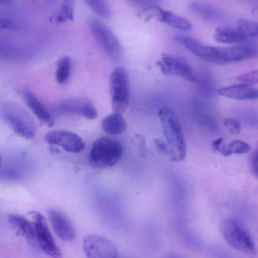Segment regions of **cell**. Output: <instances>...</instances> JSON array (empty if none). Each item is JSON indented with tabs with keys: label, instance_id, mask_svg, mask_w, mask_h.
Wrapping results in <instances>:
<instances>
[{
	"label": "cell",
	"instance_id": "cell-34",
	"mask_svg": "<svg viewBox=\"0 0 258 258\" xmlns=\"http://www.w3.org/2000/svg\"><path fill=\"white\" fill-rule=\"evenodd\" d=\"M223 141V139L222 138H219L213 141L212 143V148L213 151L219 152L222 146Z\"/></svg>",
	"mask_w": 258,
	"mask_h": 258
},
{
	"label": "cell",
	"instance_id": "cell-5",
	"mask_svg": "<svg viewBox=\"0 0 258 258\" xmlns=\"http://www.w3.org/2000/svg\"><path fill=\"white\" fill-rule=\"evenodd\" d=\"M109 91L114 113L121 114L128 106L130 94L128 75L123 67H116L111 73Z\"/></svg>",
	"mask_w": 258,
	"mask_h": 258
},
{
	"label": "cell",
	"instance_id": "cell-20",
	"mask_svg": "<svg viewBox=\"0 0 258 258\" xmlns=\"http://www.w3.org/2000/svg\"><path fill=\"white\" fill-rule=\"evenodd\" d=\"M214 38L216 41L223 43H238L246 39L237 29L225 26L217 27Z\"/></svg>",
	"mask_w": 258,
	"mask_h": 258
},
{
	"label": "cell",
	"instance_id": "cell-3",
	"mask_svg": "<svg viewBox=\"0 0 258 258\" xmlns=\"http://www.w3.org/2000/svg\"><path fill=\"white\" fill-rule=\"evenodd\" d=\"M220 227L223 237L231 247L244 253H254L253 239L239 220L234 218H225L221 221Z\"/></svg>",
	"mask_w": 258,
	"mask_h": 258
},
{
	"label": "cell",
	"instance_id": "cell-16",
	"mask_svg": "<svg viewBox=\"0 0 258 258\" xmlns=\"http://www.w3.org/2000/svg\"><path fill=\"white\" fill-rule=\"evenodd\" d=\"M8 219L11 225L27 239L29 244L36 248L39 246L33 223L24 217L16 214L9 215Z\"/></svg>",
	"mask_w": 258,
	"mask_h": 258
},
{
	"label": "cell",
	"instance_id": "cell-32",
	"mask_svg": "<svg viewBox=\"0 0 258 258\" xmlns=\"http://www.w3.org/2000/svg\"><path fill=\"white\" fill-rule=\"evenodd\" d=\"M157 151L161 154L169 156V151L168 145L160 139L154 140Z\"/></svg>",
	"mask_w": 258,
	"mask_h": 258
},
{
	"label": "cell",
	"instance_id": "cell-4",
	"mask_svg": "<svg viewBox=\"0 0 258 258\" xmlns=\"http://www.w3.org/2000/svg\"><path fill=\"white\" fill-rule=\"evenodd\" d=\"M2 112L6 123L16 134L26 139L35 136V121L24 108L16 103L8 102L3 105Z\"/></svg>",
	"mask_w": 258,
	"mask_h": 258
},
{
	"label": "cell",
	"instance_id": "cell-25",
	"mask_svg": "<svg viewBox=\"0 0 258 258\" xmlns=\"http://www.w3.org/2000/svg\"><path fill=\"white\" fill-rule=\"evenodd\" d=\"M74 8L75 1L71 0L63 1L57 16V22L62 23L69 20H73Z\"/></svg>",
	"mask_w": 258,
	"mask_h": 258
},
{
	"label": "cell",
	"instance_id": "cell-30",
	"mask_svg": "<svg viewBox=\"0 0 258 258\" xmlns=\"http://www.w3.org/2000/svg\"><path fill=\"white\" fill-rule=\"evenodd\" d=\"M224 125L228 131L232 135H237L241 131L239 121L233 118H226L224 120Z\"/></svg>",
	"mask_w": 258,
	"mask_h": 258
},
{
	"label": "cell",
	"instance_id": "cell-12",
	"mask_svg": "<svg viewBox=\"0 0 258 258\" xmlns=\"http://www.w3.org/2000/svg\"><path fill=\"white\" fill-rule=\"evenodd\" d=\"M57 112L71 114H79L89 119L97 117V112L92 103L81 98H73L66 99L56 107Z\"/></svg>",
	"mask_w": 258,
	"mask_h": 258
},
{
	"label": "cell",
	"instance_id": "cell-11",
	"mask_svg": "<svg viewBox=\"0 0 258 258\" xmlns=\"http://www.w3.org/2000/svg\"><path fill=\"white\" fill-rule=\"evenodd\" d=\"M44 141L48 144L57 145L67 152L75 154L82 152L85 147V143L78 135L66 131L49 132L45 135Z\"/></svg>",
	"mask_w": 258,
	"mask_h": 258
},
{
	"label": "cell",
	"instance_id": "cell-19",
	"mask_svg": "<svg viewBox=\"0 0 258 258\" xmlns=\"http://www.w3.org/2000/svg\"><path fill=\"white\" fill-rule=\"evenodd\" d=\"M103 130L110 135H118L126 129V122L121 114L113 113L106 116L102 121Z\"/></svg>",
	"mask_w": 258,
	"mask_h": 258
},
{
	"label": "cell",
	"instance_id": "cell-9",
	"mask_svg": "<svg viewBox=\"0 0 258 258\" xmlns=\"http://www.w3.org/2000/svg\"><path fill=\"white\" fill-rule=\"evenodd\" d=\"M174 39L201 59L216 64H221L219 47L208 45L192 37L176 35Z\"/></svg>",
	"mask_w": 258,
	"mask_h": 258
},
{
	"label": "cell",
	"instance_id": "cell-1",
	"mask_svg": "<svg viewBox=\"0 0 258 258\" xmlns=\"http://www.w3.org/2000/svg\"><path fill=\"white\" fill-rule=\"evenodd\" d=\"M169 148V157L174 162L183 160L186 155V146L181 125L175 113L163 107L158 113Z\"/></svg>",
	"mask_w": 258,
	"mask_h": 258
},
{
	"label": "cell",
	"instance_id": "cell-13",
	"mask_svg": "<svg viewBox=\"0 0 258 258\" xmlns=\"http://www.w3.org/2000/svg\"><path fill=\"white\" fill-rule=\"evenodd\" d=\"M52 228L57 236L62 240L71 242L76 237V232L70 219L62 212L54 209L48 212Z\"/></svg>",
	"mask_w": 258,
	"mask_h": 258
},
{
	"label": "cell",
	"instance_id": "cell-35",
	"mask_svg": "<svg viewBox=\"0 0 258 258\" xmlns=\"http://www.w3.org/2000/svg\"><path fill=\"white\" fill-rule=\"evenodd\" d=\"M166 258H182L178 255H177L176 254H168Z\"/></svg>",
	"mask_w": 258,
	"mask_h": 258
},
{
	"label": "cell",
	"instance_id": "cell-36",
	"mask_svg": "<svg viewBox=\"0 0 258 258\" xmlns=\"http://www.w3.org/2000/svg\"><path fill=\"white\" fill-rule=\"evenodd\" d=\"M2 159L1 156H0V169H1V168L2 166Z\"/></svg>",
	"mask_w": 258,
	"mask_h": 258
},
{
	"label": "cell",
	"instance_id": "cell-29",
	"mask_svg": "<svg viewBox=\"0 0 258 258\" xmlns=\"http://www.w3.org/2000/svg\"><path fill=\"white\" fill-rule=\"evenodd\" d=\"M132 144L137 148L139 154L142 158H145L148 153L145 137L141 134L135 135L132 139Z\"/></svg>",
	"mask_w": 258,
	"mask_h": 258
},
{
	"label": "cell",
	"instance_id": "cell-33",
	"mask_svg": "<svg viewBox=\"0 0 258 258\" xmlns=\"http://www.w3.org/2000/svg\"><path fill=\"white\" fill-rule=\"evenodd\" d=\"M0 26L7 29H15L16 28V23L9 19H2L0 20Z\"/></svg>",
	"mask_w": 258,
	"mask_h": 258
},
{
	"label": "cell",
	"instance_id": "cell-6",
	"mask_svg": "<svg viewBox=\"0 0 258 258\" xmlns=\"http://www.w3.org/2000/svg\"><path fill=\"white\" fill-rule=\"evenodd\" d=\"M88 26L99 45L108 56L114 61H120L123 56L122 46L112 31L99 19L91 17Z\"/></svg>",
	"mask_w": 258,
	"mask_h": 258
},
{
	"label": "cell",
	"instance_id": "cell-22",
	"mask_svg": "<svg viewBox=\"0 0 258 258\" xmlns=\"http://www.w3.org/2000/svg\"><path fill=\"white\" fill-rule=\"evenodd\" d=\"M71 60L69 56L62 57L58 60L55 78L56 81L59 84H64L69 80L71 74Z\"/></svg>",
	"mask_w": 258,
	"mask_h": 258
},
{
	"label": "cell",
	"instance_id": "cell-10",
	"mask_svg": "<svg viewBox=\"0 0 258 258\" xmlns=\"http://www.w3.org/2000/svg\"><path fill=\"white\" fill-rule=\"evenodd\" d=\"M161 56L162 60H157L156 64L164 75H176L189 82L196 81L191 68L185 60L167 53H162Z\"/></svg>",
	"mask_w": 258,
	"mask_h": 258
},
{
	"label": "cell",
	"instance_id": "cell-17",
	"mask_svg": "<svg viewBox=\"0 0 258 258\" xmlns=\"http://www.w3.org/2000/svg\"><path fill=\"white\" fill-rule=\"evenodd\" d=\"M217 92L221 96L238 100H253L258 97L256 88L239 84L221 88Z\"/></svg>",
	"mask_w": 258,
	"mask_h": 258
},
{
	"label": "cell",
	"instance_id": "cell-18",
	"mask_svg": "<svg viewBox=\"0 0 258 258\" xmlns=\"http://www.w3.org/2000/svg\"><path fill=\"white\" fill-rule=\"evenodd\" d=\"M157 19L176 29L189 31L192 28V24L186 18L173 12L160 9Z\"/></svg>",
	"mask_w": 258,
	"mask_h": 258
},
{
	"label": "cell",
	"instance_id": "cell-24",
	"mask_svg": "<svg viewBox=\"0 0 258 258\" xmlns=\"http://www.w3.org/2000/svg\"><path fill=\"white\" fill-rule=\"evenodd\" d=\"M87 5L98 16L105 19H109L111 17V10L105 1H86Z\"/></svg>",
	"mask_w": 258,
	"mask_h": 258
},
{
	"label": "cell",
	"instance_id": "cell-8",
	"mask_svg": "<svg viewBox=\"0 0 258 258\" xmlns=\"http://www.w3.org/2000/svg\"><path fill=\"white\" fill-rule=\"evenodd\" d=\"M83 249L87 258H117V251L108 239L95 234L85 236Z\"/></svg>",
	"mask_w": 258,
	"mask_h": 258
},
{
	"label": "cell",
	"instance_id": "cell-23",
	"mask_svg": "<svg viewBox=\"0 0 258 258\" xmlns=\"http://www.w3.org/2000/svg\"><path fill=\"white\" fill-rule=\"evenodd\" d=\"M236 29L246 38L257 36L258 25L255 21L245 19H238Z\"/></svg>",
	"mask_w": 258,
	"mask_h": 258
},
{
	"label": "cell",
	"instance_id": "cell-15",
	"mask_svg": "<svg viewBox=\"0 0 258 258\" xmlns=\"http://www.w3.org/2000/svg\"><path fill=\"white\" fill-rule=\"evenodd\" d=\"M24 101L29 108L38 119L49 127L54 124V121L44 105L30 91L23 92Z\"/></svg>",
	"mask_w": 258,
	"mask_h": 258
},
{
	"label": "cell",
	"instance_id": "cell-14",
	"mask_svg": "<svg viewBox=\"0 0 258 258\" xmlns=\"http://www.w3.org/2000/svg\"><path fill=\"white\" fill-rule=\"evenodd\" d=\"M256 56L257 51L251 45L220 47V58L222 64L248 59Z\"/></svg>",
	"mask_w": 258,
	"mask_h": 258
},
{
	"label": "cell",
	"instance_id": "cell-27",
	"mask_svg": "<svg viewBox=\"0 0 258 258\" xmlns=\"http://www.w3.org/2000/svg\"><path fill=\"white\" fill-rule=\"evenodd\" d=\"M235 80L239 82V84L250 86L255 84L258 82L257 71L253 70L247 73L242 74L235 78Z\"/></svg>",
	"mask_w": 258,
	"mask_h": 258
},
{
	"label": "cell",
	"instance_id": "cell-7",
	"mask_svg": "<svg viewBox=\"0 0 258 258\" xmlns=\"http://www.w3.org/2000/svg\"><path fill=\"white\" fill-rule=\"evenodd\" d=\"M33 217L38 246L47 255L52 258H63L62 253L55 242L46 220L38 212L31 211Z\"/></svg>",
	"mask_w": 258,
	"mask_h": 258
},
{
	"label": "cell",
	"instance_id": "cell-28",
	"mask_svg": "<svg viewBox=\"0 0 258 258\" xmlns=\"http://www.w3.org/2000/svg\"><path fill=\"white\" fill-rule=\"evenodd\" d=\"M21 172L19 169L13 165L6 166L1 171L0 176L7 180H16L20 178Z\"/></svg>",
	"mask_w": 258,
	"mask_h": 258
},
{
	"label": "cell",
	"instance_id": "cell-21",
	"mask_svg": "<svg viewBox=\"0 0 258 258\" xmlns=\"http://www.w3.org/2000/svg\"><path fill=\"white\" fill-rule=\"evenodd\" d=\"M251 150L250 145L241 140H234L225 146H222L219 152L225 157L232 154H243Z\"/></svg>",
	"mask_w": 258,
	"mask_h": 258
},
{
	"label": "cell",
	"instance_id": "cell-2",
	"mask_svg": "<svg viewBox=\"0 0 258 258\" xmlns=\"http://www.w3.org/2000/svg\"><path fill=\"white\" fill-rule=\"evenodd\" d=\"M123 153L121 144L107 137H101L93 144L89 158L90 166L96 168H106L117 164Z\"/></svg>",
	"mask_w": 258,
	"mask_h": 258
},
{
	"label": "cell",
	"instance_id": "cell-31",
	"mask_svg": "<svg viewBox=\"0 0 258 258\" xmlns=\"http://www.w3.org/2000/svg\"><path fill=\"white\" fill-rule=\"evenodd\" d=\"M250 169L251 173L255 177H257V150L256 149L251 153L250 160Z\"/></svg>",
	"mask_w": 258,
	"mask_h": 258
},
{
	"label": "cell",
	"instance_id": "cell-26",
	"mask_svg": "<svg viewBox=\"0 0 258 258\" xmlns=\"http://www.w3.org/2000/svg\"><path fill=\"white\" fill-rule=\"evenodd\" d=\"M188 7L191 11L203 16L207 19H213L216 16L217 12L209 5L198 2H192L189 4Z\"/></svg>",
	"mask_w": 258,
	"mask_h": 258
}]
</instances>
